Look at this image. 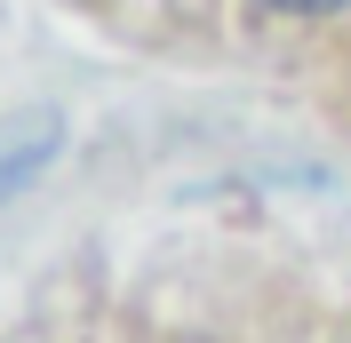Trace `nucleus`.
<instances>
[{"instance_id": "nucleus-1", "label": "nucleus", "mask_w": 351, "mask_h": 343, "mask_svg": "<svg viewBox=\"0 0 351 343\" xmlns=\"http://www.w3.org/2000/svg\"><path fill=\"white\" fill-rule=\"evenodd\" d=\"M48 144H56V120H8L0 128V192H16L24 176L40 168Z\"/></svg>"}, {"instance_id": "nucleus-2", "label": "nucleus", "mask_w": 351, "mask_h": 343, "mask_svg": "<svg viewBox=\"0 0 351 343\" xmlns=\"http://www.w3.org/2000/svg\"><path fill=\"white\" fill-rule=\"evenodd\" d=\"M271 8H343V0H271Z\"/></svg>"}]
</instances>
